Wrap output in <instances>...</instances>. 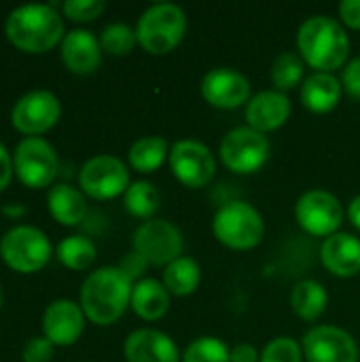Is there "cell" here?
<instances>
[{"label":"cell","instance_id":"1","mask_svg":"<svg viewBox=\"0 0 360 362\" xmlns=\"http://www.w3.org/2000/svg\"><path fill=\"white\" fill-rule=\"evenodd\" d=\"M66 25L53 4H21L4 19V38L21 53L42 55L62 45Z\"/></svg>","mask_w":360,"mask_h":362},{"label":"cell","instance_id":"2","mask_svg":"<svg viewBox=\"0 0 360 362\" xmlns=\"http://www.w3.org/2000/svg\"><path fill=\"white\" fill-rule=\"evenodd\" d=\"M134 282L119 267L91 272L81 286V308L95 327L115 325L132 303Z\"/></svg>","mask_w":360,"mask_h":362},{"label":"cell","instance_id":"3","mask_svg":"<svg viewBox=\"0 0 360 362\" xmlns=\"http://www.w3.org/2000/svg\"><path fill=\"white\" fill-rule=\"evenodd\" d=\"M297 47L301 59L316 72L339 70L350 53V40L339 21L327 15L306 19L297 32Z\"/></svg>","mask_w":360,"mask_h":362},{"label":"cell","instance_id":"4","mask_svg":"<svg viewBox=\"0 0 360 362\" xmlns=\"http://www.w3.org/2000/svg\"><path fill=\"white\" fill-rule=\"evenodd\" d=\"M51 257V240L42 229L34 225H15L6 229L0 238V259L11 272L19 276L42 272L49 265Z\"/></svg>","mask_w":360,"mask_h":362},{"label":"cell","instance_id":"5","mask_svg":"<svg viewBox=\"0 0 360 362\" xmlns=\"http://www.w3.org/2000/svg\"><path fill=\"white\" fill-rule=\"evenodd\" d=\"M187 32V15L176 4H153L149 6L136 25L138 45L151 55H166L174 51Z\"/></svg>","mask_w":360,"mask_h":362},{"label":"cell","instance_id":"6","mask_svg":"<svg viewBox=\"0 0 360 362\" xmlns=\"http://www.w3.org/2000/svg\"><path fill=\"white\" fill-rule=\"evenodd\" d=\"M214 238L231 250H252L265 235V225L257 208L246 202L223 204L212 221Z\"/></svg>","mask_w":360,"mask_h":362},{"label":"cell","instance_id":"7","mask_svg":"<svg viewBox=\"0 0 360 362\" xmlns=\"http://www.w3.org/2000/svg\"><path fill=\"white\" fill-rule=\"evenodd\" d=\"M13 170L23 187L32 191L51 189L59 172V159L49 140L21 138L13 151Z\"/></svg>","mask_w":360,"mask_h":362},{"label":"cell","instance_id":"8","mask_svg":"<svg viewBox=\"0 0 360 362\" xmlns=\"http://www.w3.org/2000/svg\"><path fill=\"white\" fill-rule=\"evenodd\" d=\"M62 119V102L49 89L23 93L11 108V125L23 138H42Z\"/></svg>","mask_w":360,"mask_h":362},{"label":"cell","instance_id":"9","mask_svg":"<svg viewBox=\"0 0 360 362\" xmlns=\"http://www.w3.org/2000/svg\"><path fill=\"white\" fill-rule=\"evenodd\" d=\"M221 161L233 174H252L269 159V140L252 127H233L221 140Z\"/></svg>","mask_w":360,"mask_h":362},{"label":"cell","instance_id":"10","mask_svg":"<svg viewBox=\"0 0 360 362\" xmlns=\"http://www.w3.org/2000/svg\"><path fill=\"white\" fill-rule=\"evenodd\" d=\"M129 185V170L115 155H95L87 159L79 172L81 191L98 202L125 195Z\"/></svg>","mask_w":360,"mask_h":362},{"label":"cell","instance_id":"11","mask_svg":"<svg viewBox=\"0 0 360 362\" xmlns=\"http://www.w3.org/2000/svg\"><path fill=\"white\" fill-rule=\"evenodd\" d=\"M182 248V233L168 221L151 218L134 231V250L142 255L149 265L168 267L170 263L180 259Z\"/></svg>","mask_w":360,"mask_h":362},{"label":"cell","instance_id":"12","mask_svg":"<svg viewBox=\"0 0 360 362\" xmlns=\"http://www.w3.org/2000/svg\"><path fill=\"white\" fill-rule=\"evenodd\" d=\"M295 216L306 233L316 238H331L339 233L344 210L333 193L314 189L299 197L295 206Z\"/></svg>","mask_w":360,"mask_h":362},{"label":"cell","instance_id":"13","mask_svg":"<svg viewBox=\"0 0 360 362\" xmlns=\"http://www.w3.org/2000/svg\"><path fill=\"white\" fill-rule=\"evenodd\" d=\"M170 170L180 185L202 189L214 178L216 161L206 144L197 140H178L170 151Z\"/></svg>","mask_w":360,"mask_h":362},{"label":"cell","instance_id":"14","mask_svg":"<svg viewBox=\"0 0 360 362\" xmlns=\"http://www.w3.org/2000/svg\"><path fill=\"white\" fill-rule=\"evenodd\" d=\"M85 312L81 303L72 299H55L51 301L42 312V335L55 346V348H68L74 346L83 331H85Z\"/></svg>","mask_w":360,"mask_h":362},{"label":"cell","instance_id":"15","mask_svg":"<svg viewBox=\"0 0 360 362\" xmlns=\"http://www.w3.org/2000/svg\"><path fill=\"white\" fill-rule=\"evenodd\" d=\"M301 350L308 362H359V346L352 335L329 325L310 329Z\"/></svg>","mask_w":360,"mask_h":362},{"label":"cell","instance_id":"16","mask_svg":"<svg viewBox=\"0 0 360 362\" xmlns=\"http://www.w3.org/2000/svg\"><path fill=\"white\" fill-rule=\"evenodd\" d=\"M202 98L221 110H233L250 102V83L231 68H212L202 78Z\"/></svg>","mask_w":360,"mask_h":362},{"label":"cell","instance_id":"17","mask_svg":"<svg viewBox=\"0 0 360 362\" xmlns=\"http://www.w3.org/2000/svg\"><path fill=\"white\" fill-rule=\"evenodd\" d=\"M102 53L104 51H102L100 38L93 32L81 30V28L66 32V36L59 45L62 64L66 66L68 72L79 74V76L93 74L100 68Z\"/></svg>","mask_w":360,"mask_h":362},{"label":"cell","instance_id":"18","mask_svg":"<svg viewBox=\"0 0 360 362\" xmlns=\"http://www.w3.org/2000/svg\"><path fill=\"white\" fill-rule=\"evenodd\" d=\"M123 354L127 362H180L176 344L161 331L138 329L127 335Z\"/></svg>","mask_w":360,"mask_h":362},{"label":"cell","instance_id":"19","mask_svg":"<svg viewBox=\"0 0 360 362\" xmlns=\"http://www.w3.org/2000/svg\"><path fill=\"white\" fill-rule=\"evenodd\" d=\"M291 110L293 106H291L289 95L282 91L269 89L250 98V102L246 104V121H248V127L261 134H267V132L282 127L289 121Z\"/></svg>","mask_w":360,"mask_h":362},{"label":"cell","instance_id":"20","mask_svg":"<svg viewBox=\"0 0 360 362\" xmlns=\"http://www.w3.org/2000/svg\"><path fill=\"white\" fill-rule=\"evenodd\" d=\"M325 267L337 278H354L360 272V240L350 233H335L320 248Z\"/></svg>","mask_w":360,"mask_h":362},{"label":"cell","instance_id":"21","mask_svg":"<svg viewBox=\"0 0 360 362\" xmlns=\"http://www.w3.org/2000/svg\"><path fill=\"white\" fill-rule=\"evenodd\" d=\"M47 210L55 223L62 227H76L87 216L85 193L72 185L57 182L47 193Z\"/></svg>","mask_w":360,"mask_h":362},{"label":"cell","instance_id":"22","mask_svg":"<svg viewBox=\"0 0 360 362\" xmlns=\"http://www.w3.org/2000/svg\"><path fill=\"white\" fill-rule=\"evenodd\" d=\"M342 98V81L329 72H314L301 83V102L316 115L331 112Z\"/></svg>","mask_w":360,"mask_h":362},{"label":"cell","instance_id":"23","mask_svg":"<svg viewBox=\"0 0 360 362\" xmlns=\"http://www.w3.org/2000/svg\"><path fill=\"white\" fill-rule=\"evenodd\" d=\"M129 308L142 320H149V322L159 320L170 310V293L161 282H157L153 278L138 280L134 284V291H132Z\"/></svg>","mask_w":360,"mask_h":362},{"label":"cell","instance_id":"24","mask_svg":"<svg viewBox=\"0 0 360 362\" xmlns=\"http://www.w3.org/2000/svg\"><path fill=\"white\" fill-rule=\"evenodd\" d=\"M329 305L325 286L316 280H301L291 291V310L306 322L318 320Z\"/></svg>","mask_w":360,"mask_h":362},{"label":"cell","instance_id":"25","mask_svg":"<svg viewBox=\"0 0 360 362\" xmlns=\"http://www.w3.org/2000/svg\"><path fill=\"white\" fill-rule=\"evenodd\" d=\"M168 157H170V146L159 136H146V138L136 140L127 153L129 165L140 174L157 172Z\"/></svg>","mask_w":360,"mask_h":362},{"label":"cell","instance_id":"26","mask_svg":"<svg viewBox=\"0 0 360 362\" xmlns=\"http://www.w3.org/2000/svg\"><path fill=\"white\" fill-rule=\"evenodd\" d=\"M57 261L70 272H85L98 259V248L87 235H68L55 246Z\"/></svg>","mask_w":360,"mask_h":362},{"label":"cell","instance_id":"27","mask_svg":"<svg viewBox=\"0 0 360 362\" xmlns=\"http://www.w3.org/2000/svg\"><path fill=\"white\" fill-rule=\"evenodd\" d=\"M199 282H202V269L189 257L176 259L163 272V286L168 288L170 295H176V297H187L195 293Z\"/></svg>","mask_w":360,"mask_h":362},{"label":"cell","instance_id":"28","mask_svg":"<svg viewBox=\"0 0 360 362\" xmlns=\"http://www.w3.org/2000/svg\"><path fill=\"white\" fill-rule=\"evenodd\" d=\"M159 191L146 182V180H136L127 187L125 195H123V204H125V210L136 216V218H146L151 221V216L157 212L159 208Z\"/></svg>","mask_w":360,"mask_h":362},{"label":"cell","instance_id":"29","mask_svg":"<svg viewBox=\"0 0 360 362\" xmlns=\"http://www.w3.org/2000/svg\"><path fill=\"white\" fill-rule=\"evenodd\" d=\"M306 81V62L297 53H280L272 64V83L276 91H291Z\"/></svg>","mask_w":360,"mask_h":362},{"label":"cell","instance_id":"30","mask_svg":"<svg viewBox=\"0 0 360 362\" xmlns=\"http://www.w3.org/2000/svg\"><path fill=\"white\" fill-rule=\"evenodd\" d=\"M138 42V36H136V30H132L127 23H108L102 34H100V45H102V51L108 53V55H115V57H121V55H129L134 51Z\"/></svg>","mask_w":360,"mask_h":362},{"label":"cell","instance_id":"31","mask_svg":"<svg viewBox=\"0 0 360 362\" xmlns=\"http://www.w3.org/2000/svg\"><path fill=\"white\" fill-rule=\"evenodd\" d=\"M180 362H231V350L216 337H197L187 346Z\"/></svg>","mask_w":360,"mask_h":362},{"label":"cell","instance_id":"32","mask_svg":"<svg viewBox=\"0 0 360 362\" xmlns=\"http://www.w3.org/2000/svg\"><path fill=\"white\" fill-rule=\"evenodd\" d=\"M259 362H303V350L291 337H276L265 346Z\"/></svg>","mask_w":360,"mask_h":362},{"label":"cell","instance_id":"33","mask_svg":"<svg viewBox=\"0 0 360 362\" xmlns=\"http://www.w3.org/2000/svg\"><path fill=\"white\" fill-rule=\"evenodd\" d=\"M106 8L104 0H66L62 2V15L74 23H87L98 19Z\"/></svg>","mask_w":360,"mask_h":362},{"label":"cell","instance_id":"34","mask_svg":"<svg viewBox=\"0 0 360 362\" xmlns=\"http://www.w3.org/2000/svg\"><path fill=\"white\" fill-rule=\"evenodd\" d=\"M53 352H55V346L45 335H36L25 341L21 350V362H51Z\"/></svg>","mask_w":360,"mask_h":362},{"label":"cell","instance_id":"35","mask_svg":"<svg viewBox=\"0 0 360 362\" xmlns=\"http://www.w3.org/2000/svg\"><path fill=\"white\" fill-rule=\"evenodd\" d=\"M146 267H149V263H146V259L142 257V255H138L136 250H132L129 255H125L123 257V261H121V265H119V269L136 284L138 282V278H142L144 276V272H146Z\"/></svg>","mask_w":360,"mask_h":362},{"label":"cell","instance_id":"36","mask_svg":"<svg viewBox=\"0 0 360 362\" xmlns=\"http://www.w3.org/2000/svg\"><path fill=\"white\" fill-rule=\"evenodd\" d=\"M342 87L346 89V93L354 100L360 102V57L352 59L342 74Z\"/></svg>","mask_w":360,"mask_h":362},{"label":"cell","instance_id":"37","mask_svg":"<svg viewBox=\"0 0 360 362\" xmlns=\"http://www.w3.org/2000/svg\"><path fill=\"white\" fill-rule=\"evenodd\" d=\"M15 176L13 170V153H8V148L0 142V193L6 191V187L11 185Z\"/></svg>","mask_w":360,"mask_h":362},{"label":"cell","instance_id":"38","mask_svg":"<svg viewBox=\"0 0 360 362\" xmlns=\"http://www.w3.org/2000/svg\"><path fill=\"white\" fill-rule=\"evenodd\" d=\"M342 21L354 30H360V0H346L339 4Z\"/></svg>","mask_w":360,"mask_h":362},{"label":"cell","instance_id":"39","mask_svg":"<svg viewBox=\"0 0 360 362\" xmlns=\"http://www.w3.org/2000/svg\"><path fill=\"white\" fill-rule=\"evenodd\" d=\"M261 354L250 344H240L231 350V362H259Z\"/></svg>","mask_w":360,"mask_h":362},{"label":"cell","instance_id":"40","mask_svg":"<svg viewBox=\"0 0 360 362\" xmlns=\"http://www.w3.org/2000/svg\"><path fill=\"white\" fill-rule=\"evenodd\" d=\"M0 212H2L4 216H8L11 221H19V218H23V216L28 214V208H25L23 204H19V202H13V204H4V206L0 208Z\"/></svg>","mask_w":360,"mask_h":362},{"label":"cell","instance_id":"41","mask_svg":"<svg viewBox=\"0 0 360 362\" xmlns=\"http://www.w3.org/2000/svg\"><path fill=\"white\" fill-rule=\"evenodd\" d=\"M348 218H350V223L360 229V195L359 197H354L352 202H350V208H348Z\"/></svg>","mask_w":360,"mask_h":362},{"label":"cell","instance_id":"42","mask_svg":"<svg viewBox=\"0 0 360 362\" xmlns=\"http://www.w3.org/2000/svg\"><path fill=\"white\" fill-rule=\"evenodd\" d=\"M2 301H4V295H2V286H0V308H2Z\"/></svg>","mask_w":360,"mask_h":362}]
</instances>
